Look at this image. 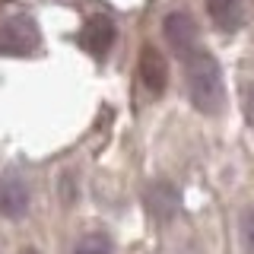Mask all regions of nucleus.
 Instances as JSON below:
<instances>
[{"label": "nucleus", "instance_id": "f257e3e1", "mask_svg": "<svg viewBox=\"0 0 254 254\" xmlns=\"http://www.w3.org/2000/svg\"><path fill=\"white\" fill-rule=\"evenodd\" d=\"M185 83L188 95L197 111L216 115L226 102V83H222V67L206 48H197L185 58Z\"/></svg>", "mask_w": 254, "mask_h": 254}, {"label": "nucleus", "instance_id": "f03ea898", "mask_svg": "<svg viewBox=\"0 0 254 254\" xmlns=\"http://www.w3.org/2000/svg\"><path fill=\"white\" fill-rule=\"evenodd\" d=\"M29 200H32V190H29L26 175L19 169L0 172V216H6V219L26 216Z\"/></svg>", "mask_w": 254, "mask_h": 254}, {"label": "nucleus", "instance_id": "7ed1b4c3", "mask_svg": "<svg viewBox=\"0 0 254 254\" xmlns=\"http://www.w3.org/2000/svg\"><path fill=\"white\" fill-rule=\"evenodd\" d=\"M38 48V26L32 16H10L0 26V54H32Z\"/></svg>", "mask_w": 254, "mask_h": 254}, {"label": "nucleus", "instance_id": "20e7f679", "mask_svg": "<svg viewBox=\"0 0 254 254\" xmlns=\"http://www.w3.org/2000/svg\"><path fill=\"white\" fill-rule=\"evenodd\" d=\"M162 35L181 58H188L190 51H197V22L188 10H169L162 16Z\"/></svg>", "mask_w": 254, "mask_h": 254}, {"label": "nucleus", "instance_id": "39448f33", "mask_svg": "<svg viewBox=\"0 0 254 254\" xmlns=\"http://www.w3.org/2000/svg\"><path fill=\"white\" fill-rule=\"evenodd\" d=\"M140 79L149 92H162L169 86V61L165 54L153 45L140 48Z\"/></svg>", "mask_w": 254, "mask_h": 254}, {"label": "nucleus", "instance_id": "423d86ee", "mask_svg": "<svg viewBox=\"0 0 254 254\" xmlns=\"http://www.w3.org/2000/svg\"><path fill=\"white\" fill-rule=\"evenodd\" d=\"M79 42H83V48L89 54H105L111 42H115V22L108 19V16H89L86 19V26L79 29Z\"/></svg>", "mask_w": 254, "mask_h": 254}, {"label": "nucleus", "instance_id": "0eeeda50", "mask_svg": "<svg viewBox=\"0 0 254 254\" xmlns=\"http://www.w3.org/2000/svg\"><path fill=\"white\" fill-rule=\"evenodd\" d=\"M146 206H149L153 216L169 219V216H175V210H178V190H175L169 181H153V185L146 188Z\"/></svg>", "mask_w": 254, "mask_h": 254}, {"label": "nucleus", "instance_id": "6e6552de", "mask_svg": "<svg viewBox=\"0 0 254 254\" xmlns=\"http://www.w3.org/2000/svg\"><path fill=\"white\" fill-rule=\"evenodd\" d=\"M206 13H210V19L216 22L219 29L232 32L242 26L245 19V3L242 0H206Z\"/></svg>", "mask_w": 254, "mask_h": 254}, {"label": "nucleus", "instance_id": "1a4fd4ad", "mask_svg": "<svg viewBox=\"0 0 254 254\" xmlns=\"http://www.w3.org/2000/svg\"><path fill=\"white\" fill-rule=\"evenodd\" d=\"M70 254H115V242H111L108 232H102V229H92V232L79 235L73 251Z\"/></svg>", "mask_w": 254, "mask_h": 254}, {"label": "nucleus", "instance_id": "9d476101", "mask_svg": "<svg viewBox=\"0 0 254 254\" xmlns=\"http://www.w3.org/2000/svg\"><path fill=\"white\" fill-rule=\"evenodd\" d=\"M238 238H242L245 251L254 254V206H245L238 216Z\"/></svg>", "mask_w": 254, "mask_h": 254}, {"label": "nucleus", "instance_id": "9b49d317", "mask_svg": "<svg viewBox=\"0 0 254 254\" xmlns=\"http://www.w3.org/2000/svg\"><path fill=\"white\" fill-rule=\"evenodd\" d=\"M248 121L254 124V86L248 89Z\"/></svg>", "mask_w": 254, "mask_h": 254}, {"label": "nucleus", "instance_id": "f8f14e48", "mask_svg": "<svg viewBox=\"0 0 254 254\" xmlns=\"http://www.w3.org/2000/svg\"><path fill=\"white\" fill-rule=\"evenodd\" d=\"M19 254H42V251H38V248H22Z\"/></svg>", "mask_w": 254, "mask_h": 254}]
</instances>
